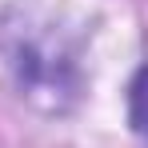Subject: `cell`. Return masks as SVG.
<instances>
[{
  "label": "cell",
  "mask_w": 148,
  "mask_h": 148,
  "mask_svg": "<svg viewBox=\"0 0 148 148\" xmlns=\"http://www.w3.org/2000/svg\"><path fill=\"white\" fill-rule=\"evenodd\" d=\"M128 120H132V132L144 140L148 148V68H140V76L132 80V92H128Z\"/></svg>",
  "instance_id": "6da1fadb"
}]
</instances>
